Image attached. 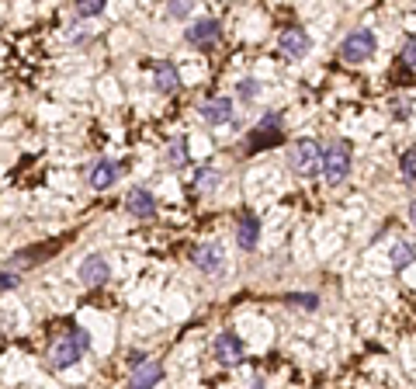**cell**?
Segmentation results:
<instances>
[{
    "label": "cell",
    "mask_w": 416,
    "mask_h": 389,
    "mask_svg": "<svg viewBox=\"0 0 416 389\" xmlns=\"http://www.w3.org/2000/svg\"><path fill=\"white\" fill-rule=\"evenodd\" d=\"M288 167L298 174V177H316L322 170V150L316 139H309V136H302V139H295L288 146Z\"/></svg>",
    "instance_id": "cell-1"
},
{
    "label": "cell",
    "mask_w": 416,
    "mask_h": 389,
    "mask_svg": "<svg viewBox=\"0 0 416 389\" xmlns=\"http://www.w3.org/2000/svg\"><path fill=\"white\" fill-rule=\"evenodd\" d=\"M87 348H91L87 330H69L63 337H56V344L49 348V361L56 368H69V365H77L80 358L87 355Z\"/></svg>",
    "instance_id": "cell-2"
},
{
    "label": "cell",
    "mask_w": 416,
    "mask_h": 389,
    "mask_svg": "<svg viewBox=\"0 0 416 389\" xmlns=\"http://www.w3.org/2000/svg\"><path fill=\"white\" fill-rule=\"evenodd\" d=\"M351 170V146L344 139H333L326 150H322V177L330 185H340Z\"/></svg>",
    "instance_id": "cell-3"
},
{
    "label": "cell",
    "mask_w": 416,
    "mask_h": 389,
    "mask_svg": "<svg viewBox=\"0 0 416 389\" xmlns=\"http://www.w3.org/2000/svg\"><path fill=\"white\" fill-rule=\"evenodd\" d=\"M375 49H378V38H375L371 28H357V32H351L340 42V56H344L347 63H361V60L375 56Z\"/></svg>",
    "instance_id": "cell-4"
},
{
    "label": "cell",
    "mask_w": 416,
    "mask_h": 389,
    "mask_svg": "<svg viewBox=\"0 0 416 389\" xmlns=\"http://www.w3.org/2000/svg\"><path fill=\"white\" fill-rule=\"evenodd\" d=\"M250 150H260V146H278L281 143V119H278V111H267L264 119H260V126L250 132Z\"/></svg>",
    "instance_id": "cell-5"
},
{
    "label": "cell",
    "mask_w": 416,
    "mask_h": 389,
    "mask_svg": "<svg viewBox=\"0 0 416 389\" xmlns=\"http://www.w3.org/2000/svg\"><path fill=\"white\" fill-rule=\"evenodd\" d=\"M118 174H122V163L108 160V157H101V160L91 163V170H87V181H91V188L94 192H104V188H111L115 181H118Z\"/></svg>",
    "instance_id": "cell-6"
},
{
    "label": "cell",
    "mask_w": 416,
    "mask_h": 389,
    "mask_svg": "<svg viewBox=\"0 0 416 389\" xmlns=\"http://www.w3.org/2000/svg\"><path fill=\"white\" fill-rule=\"evenodd\" d=\"M111 278V264L104 254H87L84 264H80V282L84 285H104Z\"/></svg>",
    "instance_id": "cell-7"
},
{
    "label": "cell",
    "mask_w": 416,
    "mask_h": 389,
    "mask_svg": "<svg viewBox=\"0 0 416 389\" xmlns=\"http://www.w3.org/2000/svg\"><path fill=\"white\" fill-rule=\"evenodd\" d=\"M219 35H223V25H219L215 18H201V21H194L191 28L184 32V38H188L191 45H198V49H205V45H215Z\"/></svg>",
    "instance_id": "cell-8"
},
{
    "label": "cell",
    "mask_w": 416,
    "mask_h": 389,
    "mask_svg": "<svg viewBox=\"0 0 416 389\" xmlns=\"http://www.w3.org/2000/svg\"><path fill=\"white\" fill-rule=\"evenodd\" d=\"M212 351H215V358H219L223 365H240V361H243V355H247V344H243L236 334H219Z\"/></svg>",
    "instance_id": "cell-9"
},
{
    "label": "cell",
    "mask_w": 416,
    "mask_h": 389,
    "mask_svg": "<svg viewBox=\"0 0 416 389\" xmlns=\"http://www.w3.org/2000/svg\"><path fill=\"white\" fill-rule=\"evenodd\" d=\"M160 379H163V365L160 361H142V365H135V368H132V376H128V389H153Z\"/></svg>",
    "instance_id": "cell-10"
},
{
    "label": "cell",
    "mask_w": 416,
    "mask_h": 389,
    "mask_svg": "<svg viewBox=\"0 0 416 389\" xmlns=\"http://www.w3.org/2000/svg\"><path fill=\"white\" fill-rule=\"evenodd\" d=\"M125 209L132 216H139V219H150L153 212H157V194L146 192V188H132L125 194Z\"/></svg>",
    "instance_id": "cell-11"
},
{
    "label": "cell",
    "mask_w": 416,
    "mask_h": 389,
    "mask_svg": "<svg viewBox=\"0 0 416 389\" xmlns=\"http://www.w3.org/2000/svg\"><path fill=\"white\" fill-rule=\"evenodd\" d=\"M278 45H281V53L291 56V60H298V56H305L309 49H313V42H309V35L302 32V28H285L281 38H278Z\"/></svg>",
    "instance_id": "cell-12"
},
{
    "label": "cell",
    "mask_w": 416,
    "mask_h": 389,
    "mask_svg": "<svg viewBox=\"0 0 416 389\" xmlns=\"http://www.w3.org/2000/svg\"><path fill=\"white\" fill-rule=\"evenodd\" d=\"M153 87H157L160 94H170V91L181 87V73H177V66L170 63V60L153 63Z\"/></svg>",
    "instance_id": "cell-13"
},
{
    "label": "cell",
    "mask_w": 416,
    "mask_h": 389,
    "mask_svg": "<svg viewBox=\"0 0 416 389\" xmlns=\"http://www.w3.org/2000/svg\"><path fill=\"white\" fill-rule=\"evenodd\" d=\"M201 119H205L208 126H225V122L232 119V101H229V97H208V101L201 104Z\"/></svg>",
    "instance_id": "cell-14"
},
{
    "label": "cell",
    "mask_w": 416,
    "mask_h": 389,
    "mask_svg": "<svg viewBox=\"0 0 416 389\" xmlns=\"http://www.w3.org/2000/svg\"><path fill=\"white\" fill-rule=\"evenodd\" d=\"M191 258H194V264H198L201 271H208V275H219V271H223V247H219V243H201Z\"/></svg>",
    "instance_id": "cell-15"
},
{
    "label": "cell",
    "mask_w": 416,
    "mask_h": 389,
    "mask_svg": "<svg viewBox=\"0 0 416 389\" xmlns=\"http://www.w3.org/2000/svg\"><path fill=\"white\" fill-rule=\"evenodd\" d=\"M257 236H260V223H257V216H243L240 219V226H236V243L243 247V251H254L257 247Z\"/></svg>",
    "instance_id": "cell-16"
},
{
    "label": "cell",
    "mask_w": 416,
    "mask_h": 389,
    "mask_svg": "<svg viewBox=\"0 0 416 389\" xmlns=\"http://www.w3.org/2000/svg\"><path fill=\"white\" fill-rule=\"evenodd\" d=\"M413 261H416V247L410 240H403V243L392 247V264H395V268H410Z\"/></svg>",
    "instance_id": "cell-17"
},
{
    "label": "cell",
    "mask_w": 416,
    "mask_h": 389,
    "mask_svg": "<svg viewBox=\"0 0 416 389\" xmlns=\"http://www.w3.org/2000/svg\"><path fill=\"white\" fill-rule=\"evenodd\" d=\"M167 160L174 163V167H184V163H188V143H184V139H174V143L167 146Z\"/></svg>",
    "instance_id": "cell-18"
},
{
    "label": "cell",
    "mask_w": 416,
    "mask_h": 389,
    "mask_svg": "<svg viewBox=\"0 0 416 389\" xmlns=\"http://www.w3.org/2000/svg\"><path fill=\"white\" fill-rule=\"evenodd\" d=\"M399 170H403V181H406V185H413L416 181V150H406V153H403Z\"/></svg>",
    "instance_id": "cell-19"
},
{
    "label": "cell",
    "mask_w": 416,
    "mask_h": 389,
    "mask_svg": "<svg viewBox=\"0 0 416 389\" xmlns=\"http://www.w3.org/2000/svg\"><path fill=\"white\" fill-rule=\"evenodd\" d=\"M77 14L80 18H97V14H104V4L101 0H84V4H77Z\"/></svg>",
    "instance_id": "cell-20"
},
{
    "label": "cell",
    "mask_w": 416,
    "mask_h": 389,
    "mask_svg": "<svg viewBox=\"0 0 416 389\" xmlns=\"http://www.w3.org/2000/svg\"><path fill=\"white\" fill-rule=\"evenodd\" d=\"M403 63L416 66V35H406V38H403Z\"/></svg>",
    "instance_id": "cell-21"
},
{
    "label": "cell",
    "mask_w": 416,
    "mask_h": 389,
    "mask_svg": "<svg viewBox=\"0 0 416 389\" xmlns=\"http://www.w3.org/2000/svg\"><path fill=\"white\" fill-rule=\"evenodd\" d=\"M236 91H240L243 101H254V97L260 94V84H257V80H240V84H236Z\"/></svg>",
    "instance_id": "cell-22"
},
{
    "label": "cell",
    "mask_w": 416,
    "mask_h": 389,
    "mask_svg": "<svg viewBox=\"0 0 416 389\" xmlns=\"http://www.w3.org/2000/svg\"><path fill=\"white\" fill-rule=\"evenodd\" d=\"M167 14H170V18H188V14H191V4H184V0H174V4L167 7Z\"/></svg>",
    "instance_id": "cell-23"
},
{
    "label": "cell",
    "mask_w": 416,
    "mask_h": 389,
    "mask_svg": "<svg viewBox=\"0 0 416 389\" xmlns=\"http://www.w3.org/2000/svg\"><path fill=\"white\" fill-rule=\"evenodd\" d=\"M288 302L291 306H305V309H316V306H320V299H316V295H291Z\"/></svg>",
    "instance_id": "cell-24"
},
{
    "label": "cell",
    "mask_w": 416,
    "mask_h": 389,
    "mask_svg": "<svg viewBox=\"0 0 416 389\" xmlns=\"http://www.w3.org/2000/svg\"><path fill=\"white\" fill-rule=\"evenodd\" d=\"M0 285H4V292H11V289H14V285H18V275H11V271H4V282H0Z\"/></svg>",
    "instance_id": "cell-25"
},
{
    "label": "cell",
    "mask_w": 416,
    "mask_h": 389,
    "mask_svg": "<svg viewBox=\"0 0 416 389\" xmlns=\"http://www.w3.org/2000/svg\"><path fill=\"white\" fill-rule=\"evenodd\" d=\"M250 389H264V379H260V376H257L254 383H250Z\"/></svg>",
    "instance_id": "cell-26"
},
{
    "label": "cell",
    "mask_w": 416,
    "mask_h": 389,
    "mask_svg": "<svg viewBox=\"0 0 416 389\" xmlns=\"http://www.w3.org/2000/svg\"><path fill=\"white\" fill-rule=\"evenodd\" d=\"M410 219H413V226H416V202L410 205Z\"/></svg>",
    "instance_id": "cell-27"
}]
</instances>
